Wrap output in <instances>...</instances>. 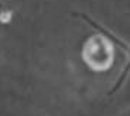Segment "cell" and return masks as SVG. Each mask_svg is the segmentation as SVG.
I'll use <instances>...</instances> for the list:
<instances>
[{
    "instance_id": "6da1fadb",
    "label": "cell",
    "mask_w": 130,
    "mask_h": 116,
    "mask_svg": "<svg viewBox=\"0 0 130 116\" xmlns=\"http://www.w3.org/2000/svg\"><path fill=\"white\" fill-rule=\"evenodd\" d=\"M112 45L111 42L102 35H94L91 36L83 46V60L86 61L91 68L96 71L107 70L112 63Z\"/></svg>"
},
{
    "instance_id": "7a4b0ae2",
    "label": "cell",
    "mask_w": 130,
    "mask_h": 116,
    "mask_svg": "<svg viewBox=\"0 0 130 116\" xmlns=\"http://www.w3.org/2000/svg\"><path fill=\"white\" fill-rule=\"evenodd\" d=\"M10 17H12V13H10L9 10L2 12V13H0V22L2 23H7L9 20H10Z\"/></svg>"
}]
</instances>
